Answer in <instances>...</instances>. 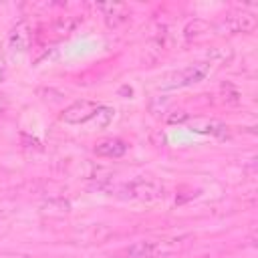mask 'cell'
Instances as JSON below:
<instances>
[{"instance_id":"cell-1","label":"cell","mask_w":258,"mask_h":258,"mask_svg":"<svg viewBox=\"0 0 258 258\" xmlns=\"http://www.w3.org/2000/svg\"><path fill=\"white\" fill-rule=\"evenodd\" d=\"M208 75H210V62H194V64H187V67H183L179 71L167 73L161 79L159 89H181V87H189V85H196V83L204 81Z\"/></svg>"},{"instance_id":"cell-2","label":"cell","mask_w":258,"mask_h":258,"mask_svg":"<svg viewBox=\"0 0 258 258\" xmlns=\"http://www.w3.org/2000/svg\"><path fill=\"white\" fill-rule=\"evenodd\" d=\"M119 191L125 198L143 200V202H153V200L163 198V185L151 177H135V179L123 183L119 187Z\"/></svg>"},{"instance_id":"cell-3","label":"cell","mask_w":258,"mask_h":258,"mask_svg":"<svg viewBox=\"0 0 258 258\" xmlns=\"http://www.w3.org/2000/svg\"><path fill=\"white\" fill-rule=\"evenodd\" d=\"M97 107H99V103H95L91 99H79V101L71 103L69 107H64V111L60 113V121L69 123V125H85L93 117Z\"/></svg>"},{"instance_id":"cell-4","label":"cell","mask_w":258,"mask_h":258,"mask_svg":"<svg viewBox=\"0 0 258 258\" xmlns=\"http://www.w3.org/2000/svg\"><path fill=\"white\" fill-rule=\"evenodd\" d=\"M30 38H32V34H30V26H28V22H18V24H14L12 30L8 32L6 46H8L12 52L22 54V52L28 50V46H30Z\"/></svg>"},{"instance_id":"cell-5","label":"cell","mask_w":258,"mask_h":258,"mask_svg":"<svg viewBox=\"0 0 258 258\" xmlns=\"http://www.w3.org/2000/svg\"><path fill=\"white\" fill-rule=\"evenodd\" d=\"M254 28H256V18L250 12L232 14V16H228L220 24V30H226L228 34H234V32H252Z\"/></svg>"},{"instance_id":"cell-6","label":"cell","mask_w":258,"mask_h":258,"mask_svg":"<svg viewBox=\"0 0 258 258\" xmlns=\"http://www.w3.org/2000/svg\"><path fill=\"white\" fill-rule=\"evenodd\" d=\"M187 125L191 127V131L204 133V135H214V137H224V135H228V127H226L222 121H218V119L194 117V119H187Z\"/></svg>"},{"instance_id":"cell-7","label":"cell","mask_w":258,"mask_h":258,"mask_svg":"<svg viewBox=\"0 0 258 258\" xmlns=\"http://www.w3.org/2000/svg\"><path fill=\"white\" fill-rule=\"evenodd\" d=\"M93 151H95V155H99V157L117 159V157L125 155V151H127V143H125L123 139H119V137H107V139L99 141V143L95 145Z\"/></svg>"},{"instance_id":"cell-8","label":"cell","mask_w":258,"mask_h":258,"mask_svg":"<svg viewBox=\"0 0 258 258\" xmlns=\"http://www.w3.org/2000/svg\"><path fill=\"white\" fill-rule=\"evenodd\" d=\"M161 244H163V242H161ZM161 244H159V242H153V240L135 242V244H131V246L125 250L123 258H155L159 252H163Z\"/></svg>"},{"instance_id":"cell-9","label":"cell","mask_w":258,"mask_h":258,"mask_svg":"<svg viewBox=\"0 0 258 258\" xmlns=\"http://www.w3.org/2000/svg\"><path fill=\"white\" fill-rule=\"evenodd\" d=\"M99 10L103 12V16H105V20H107L109 26H119L129 16V8L125 4H117V2L99 4Z\"/></svg>"},{"instance_id":"cell-10","label":"cell","mask_w":258,"mask_h":258,"mask_svg":"<svg viewBox=\"0 0 258 258\" xmlns=\"http://www.w3.org/2000/svg\"><path fill=\"white\" fill-rule=\"evenodd\" d=\"M113 119H115V109L107 107V105H99L97 111L93 113V117L85 125H89L91 129H107Z\"/></svg>"},{"instance_id":"cell-11","label":"cell","mask_w":258,"mask_h":258,"mask_svg":"<svg viewBox=\"0 0 258 258\" xmlns=\"http://www.w3.org/2000/svg\"><path fill=\"white\" fill-rule=\"evenodd\" d=\"M230 56H232V50H230V48H214V50H210V54H208L210 62H212V60H214V62H226Z\"/></svg>"},{"instance_id":"cell-12","label":"cell","mask_w":258,"mask_h":258,"mask_svg":"<svg viewBox=\"0 0 258 258\" xmlns=\"http://www.w3.org/2000/svg\"><path fill=\"white\" fill-rule=\"evenodd\" d=\"M187 119H189V115L185 113V111H171V115L167 117V123H187Z\"/></svg>"},{"instance_id":"cell-13","label":"cell","mask_w":258,"mask_h":258,"mask_svg":"<svg viewBox=\"0 0 258 258\" xmlns=\"http://www.w3.org/2000/svg\"><path fill=\"white\" fill-rule=\"evenodd\" d=\"M6 69H8V64H6V56H4V52L0 50V83H2L4 77H6Z\"/></svg>"},{"instance_id":"cell-14","label":"cell","mask_w":258,"mask_h":258,"mask_svg":"<svg viewBox=\"0 0 258 258\" xmlns=\"http://www.w3.org/2000/svg\"><path fill=\"white\" fill-rule=\"evenodd\" d=\"M6 109H8V97L4 93H0V117L6 113Z\"/></svg>"}]
</instances>
